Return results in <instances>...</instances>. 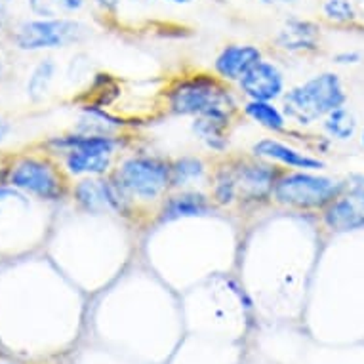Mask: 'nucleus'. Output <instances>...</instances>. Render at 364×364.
Returning <instances> with one entry per match:
<instances>
[{"mask_svg":"<svg viewBox=\"0 0 364 364\" xmlns=\"http://www.w3.org/2000/svg\"><path fill=\"white\" fill-rule=\"evenodd\" d=\"M94 2H96L102 10H105V12L109 14H114L120 6V0H94Z\"/></svg>","mask_w":364,"mask_h":364,"instance_id":"nucleus-26","label":"nucleus"},{"mask_svg":"<svg viewBox=\"0 0 364 364\" xmlns=\"http://www.w3.org/2000/svg\"><path fill=\"white\" fill-rule=\"evenodd\" d=\"M73 197L88 214H102L109 208L102 178H82L73 189Z\"/></svg>","mask_w":364,"mask_h":364,"instance_id":"nucleus-18","label":"nucleus"},{"mask_svg":"<svg viewBox=\"0 0 364 364\" xmlns=\"http://www.w3.org/2000/svg\"><path fill=\"white\" fill-rule=\"evenodd\" d=\"M31 10L41 18H69L82 10L84 0H29Z\"/></svg>","mask_w":364,"mask_h":364,"instance_id":"nucleus-23","label":"nucleus"},{"mask_svg":"<svg viewBox=\"0 0 364 364\" xmlns=\"http://www.w3.org/2000/svg\"><path fill=\"white\" fill-rule=\"evenodd\" d=\"M212 200L218 206H231L239 200V195H237V183H235L233 172H231V166L225 164L215 170L214 173V183H212Z\"/></svg>","mask_w":364,"mask_h":364,"instance_id":"nucleus-21","label":"nucleus"},{"mask_svg":"<svg viewBox=\"0 0 364 364\" xmlns=\"http://www.w3.org/2000/svg\"><path fill=\"white\" fill-rule=\"evenodd\" d=\"M321 124H323V132L326 134V138L332 139V141H341V144L351 141L358 132L357 117L347 105H341V107L326 114Z\"/></svg>","mask_w":364,"mask_h":364,"instance_id":"nucleus-17","label":"nucleus"},{"mask_svg":"<svg viewBox=\"0 0 364 364\" xmlns=\"http://www.w3.org/2000/svg\"><path fill=\"white\" fill-rule=\"evenodd\" d=\"M242 113L254 122V124L262 126L263 130L273 132V134H282L288 130V119L281 105L275 102H254V100H246Z\"/></svg>","mask_w":364,"mask_h":364,"instance_id":"nucleus-16","label":"nucleus"},{"mask_svg":"<svg viewBox=\"0 0 364 364\" xmlns=\"http://www.w3.org/2000/svg\"><path fill=\"white\" fill-rule=\"evenodd\" d=\"M208 166L200 156H179L170 162V186L172 189H187V187L206 178Z\"/></svg>","mask_w":364,"mask_h":364,"instance_id":"nucleus-19","label":"nucleus"},{"mask_svg":"<svg viewBox=\"0 0 364 364\" xmlns=\"http://www.w3.org/2000/svg\"><path fill=\"white\" fill-rule=\"evenodd\" d=\"M363 18H364V14H363Z\"/></svg>","mask_w":364,"mask_h":364,"instance_id":"nucleus-35","label":"nucleus"},{"mask_svg":"<svg viewBox=\"0 0 364 364\" xmlns=\"http://www.w3.org/2000/svg\"><path fill=\"white\" fill-rule=\"evenodd\" d=\"M239 92L254 102H277L287 92V77L275 61L262 60L240 78Z\"/></svg>","mask_w":364,"mask_h":364,"instance_id":"nucleus-9","label":"nucleus"},{"mask_svg":"<svg viewBox=\"0 0 364 364\" xmlns=\"http://www.w3.org/2000/svg\"><path fill=\"white\" fill-rule=\"evenodd\" d=\"M2 75H4V63L0 60V78H2Z\"/></svg>","mask_w":364,"mask_h":364,"instance_id":"nucleus-31","label":"nucleus"},{"mask_svg":"<svg viewBox=\"0 0 364 364\" xmlns=\"http://www.w3.org/2000/svg\"><path fill=\"white\" fill-rule=\"evenodd\" d=\"M132 2H145V0H132Z\"/></svg>","mask_w":364,"mask_h":364,"instance_id":"nucleus-34","label":"nucleus"},{"mask_svg":"<svg viewBox=\"0 0 364 364\" xmlns=\"http://www.w3.org/2000/svg\"><path fill=\"white\" fill-rule=\"evenodd\" d=\"M113 176L136 203H155L172 189L170 162L161 156H126L117 164Z\"/></svg>","mask_w":364,"mask_h":364,"instance_id":"nucleus-4","label":"nucleus"},{"mask_svg":"<svg viewBox=\"0 0 364 364\" xmlns=\"http://www.w3.org/2000/svg\"><path fill=\"white\" fill-rule=\"evenodd\" d=\"M229 166L233 172L240 203L257 204L273 198L277 179L282 173L275 164L252 155V159L231 161Z\"/></svg>","mask_w":364,"mask_h":364,"instance_id":"nucleus-7","label":"nucleus"},{"mask_svg":"<svg viewBox=\"0 0 364 364\" xmlns=\"http://www.w3.org/2000/svg\"><path fill=\"white\" fill-rule=\"evenodd\" d=\"M117 149L111 147H86V149H73L65 155V168L71 176L78 178H102L111 173L113 159Z\"/></svg>","mask_w":364,"mask_h":364,"instance_id":"nucleus-13","label":"nucleus"},{"mask_svg":"<svg viewBox=\"0 0 364 364\" xmlns=\"http://www.w3.org/2000/svg\"><path fill=\"white\" fill-rule=\"evenodd\" d=\"M55 63L54 60H42L36 63V67L31 71L27 78V96L33 102H41L42 97L48 94L50 84L54 82Z\"/></svg>","mask_w":364,"mask_h":364,"instance_id":"nucleus-20","label":"nucleus"},{"mask_svg":"<svg viewBox=\"0 0 364 364\" xmlns=\"http://www.w3.org/2000/svg\"><path fill=\"white\" fill-rule=\"evenodd\" d=\"M231 114L229 109H214L208 113L193 119V134L197 136L206 149L223 153L229 145V128H231Z\"/></svg>","mask_w":364,"mask_h":364,"instance_id":"nucleus-14","label":"nucleus"},{"mask_svg":"<svg viewBox=\"0 0 364 364\" xmlns=\"http://www.w3.org/2000/svg\"><path fill=\"white\" fill-rule=\"evenodd\" d=\"M168 111L178 117H200L214 109L235 111L237 102L231 90L220 77L193 75L178 78L166 90Z\"/></svg>","mask_w":364,"mask_h":364,"instance_id":"nucleus-3","label":"nucleus"},{"mask_svg":"<svg viewBox=\"0 0 364 364\" xmlns=\"http://www.w3.org/2000/svg\"><path fill=\"white\" fill-rule=\"evenodd\" d=\"M323 18L334 25L357 23L360 14L353 0H324L321 6Z\"/></svg>","mask_w":364,"mask_h":364,"instance_id":"nucleus-22","label":"nucleus"},{"mask_svg":"<svg viewBox=\"0 0 364 364\" xmlns=\"http://www.w3.org/2000/svg\"><path fill=\"white\" fill-rule=\"evenodd\" d=\"M263 4H269V6H281V4H294L296 0H259Z\"/></svg>","mask_w":364,"mask_h":364,"instance_id":"nucleus-27","label":"nucleus"},{"mask_svg":"<svg viewBox=\"0 0 364 364\" xmlns=\"http://www.w3.org/2000/svg\"><path fill=\"white\" fill-rule=\"evenodd\" d=\"M360 145L364 147V126H363V130H360Z\"/></svg>","mask_w":364,"mask_h":364,"instance_id":"nucleus-32","label":"nucleus"},{"mask_svg":"<svg viewBox=\"0 0 364 364\" xmlns=\"http://www.w3.org/2000/svg\"><path fill=\"white\" fill-rule=\"evenodd\" d=\"M8 0H0V4H6Z\"/></svg>","mask_w":364,"mask_h":364,"instance_id":"nucleus-33","label":"nucleus"},{"mask_svg":"<svg viewBox=\"0 0 364 364\" xmlns=\"http://www.w3.org/2000/svg\"><path fill=\"white\" fill-rule=\"evenodd\" d=\"M8 130H10V126H8L6 120H4V119H2V117H0V141H2V139L6 138Z\"/></svg>","mask_w":364,"mask_h":364,"instance_id":"nucleus-28","label":"nucleus"},{"mask_svg":"<svg viewBox=\"0 0 364 364\" xmlns=\"http://www.w3.org/2000/svg\"><path fill=\"white\" fill-rule=\"evenodd\" d=\"M214 210V200L208 195L200 191H189V189H179L173 195L164 198L161 208V221L187 220V218H198V215H208Z\"/></svg>","mask_w":364,"mask_h":364,"instance_id":"nucleus-15","label":"nucleus"},{"mask_svg":"<svg viewBox=\"0 0 364 364\" xmlns=\"http://www.w3.org/2000/svg\"><path fill=\"white\" fill-rule=\"evenodd\" d=\"M6 25V10H4V4H0V31L4 29Z\"/></svg>","mask_w":364,"mask_h":364,"instance_id":"nucleus-29","label":"nucleus"},{"mask_svg":"<svg viewBox=\"0 0 364 364\" xmlns=\"http://www.w3.org/2000/svg\"><path fill=\"white\" fill-rule=\"evenodd\" d=\"M347 181L311 170H290L279 176L273 200L296 210H324L347 189Z\"/></svg>","mask_w":364,"mask_h":364,"instance_id":"nucleus-2","label":"nucleus"},{"mask_svg":"<svg viewBox=\"0 0 364 364\" xmlns=\"http://www.w3.org/2000/svg\"><path fill=\"white\" fill-rule=\"evenodd\" d=\"M8 181L14 189L38 197L42 200H60L65 195V187L60 173L46 161L25 156L10 170Z\"/></svg>","mask_w":364,"mask_h":364,"instance_id":"nucleus-6","label":"nucleus"},{"mask_svg":"<svg viewBox=\"0 0 364 364\" xmlns=\"http://www.w3.org/2000/svg\"><path fill=\"white\" fill-rule=\"evenodd\" d=\"M263 60L262 50L254 44H227L225 48L215 55L214 73L223 82H237L252 67Z\"/></svg>","mask_w":364,"mask_h":364,"instance_id":"nucleus-11","label":"nucleus"},{"mask_svg":"<svg viewBox=\"0 0 364 364\" xmlns=\"http://www.w3.org/2000/svg\"><path fill=\"white\" fill-rule=\"evenodd\" d=\"M332 60H334L336 65L349 67V65H357V63H360L363 55H360V52H355V50H343V52H338Z\"/></svg>","mask_w":364,"mask_h":364,"instance_id":"nucleus-24","label":"nucleus"},{"mask_svg":"<svg viewBox=\"0 0 364 364\" xmlns=\"http://www.w3.org/2000/svg\"><path fill=\"white\" fill-rule=\"evenodd\" d=\"M323 223L332 233L364 229V183L347 186L346 191L323 210Z\"/></svg>","mask_w":364,"mask_h":364,"instance_id":"nucleus-8","label":"nucleus"},{"mask_svg":"<svg viewBox=\"0 0 364 364\" xmlns=\"http://www.w3.org/2000/svg\"><path fill=\"white\" fill-rule=\"evenodd\" d=\"M14 200H25V198L16 189L0 187V206H4L6 203H14Z\"/></svg>","mask_w":364,"mask_h":364,"instance_id":"nucleus-25","label":"nucleus"},{"mask_svg":"<svg viewBox=\"0 0 364 364\" xmlns=\"http://www.w3.org/2000/svg\"><path fill=\"white\" fill-rule=\"evenodd\" d=\"M252 155L288 170H311V172L324 170V161H321L318 156L275 138L257 139L252 145Z\"/></svg>","mask_w":364,"mask_h":364,"instance_id":"nucleus-10","label":"nucleus"},{"mask_svg":"<svg viewBox=\"0 0 364 364\" xmlns=\"http://www.w3.org/2000/svg\"><path fill=\"white\" fill-rule=\"evenodd\" d=\"M347 92L338 73L324 71L284 92L281 107L288 122L307 128L323 119L334 109L346 105Z\"/></svg>","mask_w":364,"mask_h":364,"instance_id":"nucleus-1","label":"nucleus"},{"mask_svg":"<svg viewBox=\"0 0 364 364\" xmlns=\"http://www.w3.org/2000/svg\"><path fill=\"white\" fill-rule=\"evenodd\" d=\"M164 2H170V4H176V6H187V4H193L195 0H164Z\"/></svg>","mask_w":364,"mask_h":364,"instance_id":"nucleus-30","label":"nucleus"},{"mask_svg":"<svg viewBox=\"0 0 364 364\" xmlns=\"http://www.w3.org/2000/svg\"><path fill=\"white\" fill-rule=\"evenodd\" d=\"M88 27L73 18H38L23 21L16 29L14 41L19 50L38 52V50L65 48L77 44L86 36Z\"/></svg>","mask_w":364,"mask_h":364,"instance_id":"nucleus-5","label":"nucleus"},{"mask_svg":"<svg viewBox=\"0 0 364 364\" xmlns=\"http://www.w3.org/2000/svg\"><path fill=\"white\" fill-rule=\"evenodd\" d=\"M275 42L288 54H309L318 48L321 27L311 19L288 18L277 33Z\"/></svg>","mask_w":364,"mask_h":364,"instance_id":"nucleus-12","label":"nucleus"}]
</instances>
